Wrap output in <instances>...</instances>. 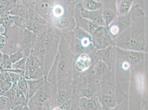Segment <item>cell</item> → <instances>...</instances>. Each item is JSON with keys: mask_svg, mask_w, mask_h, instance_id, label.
<instances>
[{"mask_svg": "<svg viewBox=\"0 0 148 110\" xmlns=\"http://www.w3.org/2000/svg\"><path fill=\"white\" fill-rule=\"evenodd\" d=\"M22 56V54H17L14 55V56H13L12 58L11 59V61L12 62L13 61H17V59L19 60V59L21 58Z\"/></svg>", "mask_w": 148, "mask_h": 110, "instance_id": "obj_27", "label": "cell"}, {"mask_svg": "<svg viewBox=\"0 0 148 110\" xmlns=\"http://www.w3.org/2000/svg\"><path fill=\"white\" fill-rule=\"evenodd\" d=\"M83 14H84V17L90 19L95 22L97 23L99 25H105L104 21L103 20V16L100 11L93 12L84 11Z\"/></svg>", "mask_w": 148, "mask_h": 110, "instance_id": "obj_7", "label": "cell"}, {"mask_svg": "<svg viewBox=\"0 0 148 110\" xmlns=\"http://www.w3.org/2000/svg\"><path fill=\"white\" fill-rule=\"evenodd\" d=\"M14 20L15 21V23L17 25L21 27L25 26L26 25V22L25 20L23 19V18H20L19 17H14Z\"/></svg>", "mask_w": 148, "mask_h": 110, "instance_id": "obj_20", "label": "cell"}, {"mask_svg": "<svg viewBox=\"0 0 148 110\" xmlns=\"http://www.w3.org/2000/svg\"><path fill=\"white\" fill-rule=\"evenodd\" d=\"M6 110H11V108H9V109H6Z\"/></svg>", "mask_w": 148, "mask_h": 110, "instance_id": "obj_35", "label": "cell"}, {"mask_svg": "<svg viewBox=\"0 0 148 110\" xmlns=\"http://www.w3.org/2000/svg\"><path fill=\"white\" fill-rule=\"evenodd\" d=\"M47 81L46 79L44 77L38 79L27 80L29 100L45 84Z\"/></svg>", "mask_w": 148, "mask_h": 110, "instance_id": "obj_4", "label": "cell"}, {"mask_svg": "<svg viewBox=\"0 0 148 110\" xmlns=\"http://www.w3.org/2000/svg\"><path fill=\"white\" fill-rule=\"evenodd\" d=\"M11 19L9 17H8L7 16H5L4 17L3 19V22L4 23L5 25H8L10 22Z\"/></svg>", "mask_w": 148, "mask_h": 110, "instance_id": "obj_28", "label": "cell"}, {"mask_svg": "<svg viewBox=\"0 0 148 110\" xmlns=\"http://www.w3.org/2000/svg\"><path fill=\"white\" fill-rule=\"evenodd\" d=\"M110 32L112 34L114 35L117 34L119 32V29L116 25H113L111 27L110 29Z\"/></svg>", "mask_w": 148, "mask_h": 110, "instance_id": "obj_23", "label": "cell"}, {"mask_svg": "<svg viewBox=\"0 0 148 110\" xmlns=\"http://www.w3.org/2000/svg\"><path fill=\"white\" fill-rule=\"evenodd\" d=\"M138 55L132 53L129 55L128 56V59L130 62L132 63H136L138 61Z\"/></svg>", "mask_w": 148, "mask_h": 110, "instance_id": "obj_21", "label": "cell"}, {"mask_svg": "<svg viewBox=\"0 0 148 110\" xmlns=\"http://www.w3.org/2000/svg\"><path fill=\"white\" fill-rule=\"evenodd\" d=\"M5 39L4 37L1 36V49H2L4 47L5 45Z\"/></svg>", "mask_w": 148, "mask_h": 110, "instance_id": "obj_30", "label": "cell"}, {"mask_svg": "<svg viewBox=\"0 0 148 110\" xmlns=\"http://www.w3.org/2000/svg\"><path fill=\"white\" fill-rule=\"evenodd\" d=\"M8 72L10 76L13 84L17 83L21 77V75L18 73L11 72Z\"/></svg>", "mask_w": 148, "mask_h": 110, "instance_id": "obj_18", "label": "cell"}, {"mask_svg": "<svg viewBox=\"0 0 148 110\" xmlns=\"http://www.w3.org/2000/svg\"><path fill=\"white\" fill-rule=\"evenodd\" d=\"M132 1H124L122 2L119 7V11L121 14H124L127 12L131 6Z\"/></svg>", "mask_w": 148, "mask_h": 110, "instance_id": "obj_16", "label": "cell"}, {"mask_svg": "<svg viewBox=\"0 0 148 110\" xmlns=\"http://www.w3.org/2000/svg\"><path fill=\"white\" fill-rule=\"evenodd\" d=\"M85 5L87 8L90 10H97L100 9L102 6L101 3L93 1H88L85 4Z\"/></svg>", "mask_w": 148, "mask_h": 110, "instance_id": "obj_15", "label": "cell"}, {"mask_svg": "<svg viewBox=\"0 0 148 110\" xmlns=\"http://www.w3.org/2000/svg\"><path fill=\"white\" fill-rule=\"evenodd\" d=\"M22 110H31V109L28 105H25L24 106Z\"/></svg>", "mask_w": 148, "mask_h": 110, "instance_id": "obj_33", "label": "cell"}, {"mask_svg": "<svg viewBox=\"0 0 148 110\" xmlns=\"http://www.w3.org/2000/svg\"><path fill=\"white\" fill-rule=\"evenodd\" d=\"M144 110H148V107H146Z\"/></svg>", "mask_w": 148, "mask_h": 110, "instance_id": "obj_34", "label": "cell"}, {"mask_svg": "<svg viewBox=\"0 0 148 110\" xmlns=\"http://www.w3.org/2000/svg\"><path fill=\"white\" fill-rule=\"evenodd\" d=\"M82 40V44L84 46L87 47L90 44V39L88 37H84Z\"/></svg>", "mask_w": 148, "mask_h": 110, "instance_id": "obj_26", "label": "cell"}, {"mask_svg": "<svg viewBox=\"0 0 148 110\" xmlns=\"http://www.w3.org/2000/svg\"><path fill=\"white\" fill-rule=\"evenodd\" d=\"M13 84L8 72L1 71V92L2 93L10 89Z\"/></svg>", "mask_w": 148, "mask_h": 110, "instance_id": "obj_6", "label": "cell"}, {"mask_svg": "<svg viewBox=\"0 0 148 110\" xmlns=\"http://www.w3.org/2000/svg\"><path fill=\"white\" fill-rule=\"evenodd\" d=\"M29 101V100L27 98L24 94L19 90L17 88L15 98L12 105L11 107V109L12 108L15 106L20 105H28Z\"/></svg>", "mask_w": 148, "mask_h": 110, "instance_id": "obj_9", "label": "cell"}, {"mask_svg": "<svg viewBox=\"0 0 148 110\" xmlns=\"http://www.w3.org/2000/svg\"><path fill=\"white\" fill-rule=\"evenodd\" d=\"M137 87L139 92L141 93H143L145 91L143 77L142 75H138L136 76Z\"/></svg>", "mask_w": 148, "mask_h": 110, "instance_id": "obj_17", "label": "cell"}, {"mask_svg": "<svg viewBox=\"0 0 148 110\" xmlns=\"http://www.w3.org/2000/svg\"><path fill=\"white\" fill-rule=\"evenodd\" d=\"M56 100L57 106H61L72 96L74 86L70 82L62 83L56 86Z\"/></svg>", "mask_w": 148, "mask_h": 110, "instance_id": "obj_3", "label": "cell"}, {"mask_svg": "<svg viewBox=\"0 0 148 110\" xmlns=\"http://www.w3.org/2000/svg\"><path fill=\"white\" fill-rule=\"evenodd\" d=\"M11 108L10 100L5 96H0V110H6Z\"/></svg>", "mask_w": 148, "mask_h": 110, "instance_id": "obj_14", "label": "cell"}, {"mask_svg": "<svg viewBox=\"0 0 148 110\" xmlns=\"http://www.w3.org/2000/svg\"><path fill=\"white\" fill-rule=\"evenodd\" d=\"M90 64V60L87 55H83L77 63V68L80 71L87 69Z\"/></svg>", "mask_w": 148, "mask_h": 110, "instance_id": "obj_12", "label": "cell"}, {"mask_svg": "<svg viewBox=\"0 0 148 110\" xmlns=\"http://www.w3.org/2000/svg\"><path fill=\"white\" fill-rule=\"evenodd\" d=\"M24 43L25 48H27V49H29V48H31L32 46L33 43H32V40L29 37H27V38L25 39Z\"/></svg>", "mask_w": 148, "mask_h": 110, "instance_id": "obj_22", "label": "cell"}, {"mask_svg": "<svg viewBox=\"0 0 148 110\" xmlns=\"http://www.w3.org/2000/svg\"><path fill=\"white\" fill-rule=\"evenodd\" d=\"M49 110H64L61 106H52Z\"/></svg>", "mask_w": 148, "mask_h": 110, "instance_id": "obj_32", "label": "cell"}, {"mask_svg": "<svg viewBox=\"0 0 148 110\" xmlns=\"http://www.w3.org/2000/svg\"><path fill=\"white\" fill-rule=\"evenodd\" d=\"M17 86L19 90L23 93L27 98L29 100L27 81L25 76H21L17 82Z\"/></svg>", "mask_w": 148, "mask_h": 110, "instance_id": "obj_11", "label": "cell"}, {"mask_svg": "<svg viewBox=\"0 0 148 110\" xmlns=\"http://www.w3.org/2000/svg\"><path fill=\"white\" fill-rule=\"evenodd\" d=\"M102 104L106 108H114L116 104L115 99L111 96H103L101 99Z\"/></svg>", "mask_w": 148, "mask_h": 110, "instance_id": "obj_13", "label": "cell"}, {"mask_svg": "<svg viewBox=\"0 0 148 110\" xmlns=\"http://www.w3.org/2000/svg\"><path fill=\"white\" fill-rule=\"evenodd\" d=\"M25 106L24 105H20L16 106L12 108L11 110H22Z\"/></svg>", "mask_w": 148, "mask_h": 110, "instance_id": "obj_29", "label": "cell"}, {"mask_svg": "<svg viewBox=\"0 0 148 110\" xmlns=\"http://www.w3.org/2000/svg\"><path fill=\"white\" fill-rule=\"evenodd\" d=\"M125 104L126 103H123L118 107L111 110H127V106L126 104Z\"/></svg>", "mask_w": 148, "mask_h": 110, "instance_id": "obj_25", "label": "cell"}, {"mask_svg": "<svg viewBox=\"0 0 148 110\" xmlns=\"http://www.w3.org/2000/svg\"><path fill=\"white\" fill-rule=\"evenodd\" d=\"M56 87L48 81L39 90L28 103L31 110H49L56 103Z\"/></svg>", "mask_w": 148, "mask_h": 110, "instance_id": "obj_1", "label": "cell"}, {"mask_svg": "<svg viewBox=\"0 0 148 110\" xmlns=\"http://www.w3.org/2000/svg\"><path fill=\"white\" fill-rule=\"evenodd\" d=\"M8 5V2L6 1H1V11L6 9Z\"/></svg>", "mask_w": 148, "mask_h": 110, "instance_id": "obj_24", "label": "cell"}, {"mask_svg": "<svg viewBox=\"0 0 148 110\" xmlns=\"http://www.w3.org/2000/svg\"><path fill=\"white\" fill-rule=\"evenodd\" d=\"M49 4L45 1H42L36 4V10L43 17H48L49 12Z\"/></svg>", "mask_w": 148, "mask_h": 110, "instance_id": "obj_8", "label": "cell"}, {"mask_svg": "<svg viewBox=\"0 0 148 110\" xmlns=\"http://www.w3.org/2000/svg\"><path fill=\"white\" fill-rule=\"evenodd\" d=\"M17 90V83L13 84L10 89L6 92L0 93V96H3L8 98L10 100L11 107L14 102Z\"/></svg>", "mask_w": 148, "mask_h": 110, "instance_id": "obj_10", "label": "cell"}, {"mask_svg": "<svg viewBox=\"0 0 148 110\" xmlns=\"http://www.w3.org/2000/svg\"><path fill=\"white\" fill-rule=\"evenodd\" d=\"M25 77L27 80H36L44 77V73L37 59L30 57L25 66Z\"/></svg>", "mask_w": 148, "mask_h": 110, "instance_id": "obj_2", "label": "cell"}, {"mask_svg": "<svg viewBox=\"0 0 148 110\" xmlns=\"http://www.w3.org/2000/svg\"><path fill=\"white\" fill-rule=\"evenodd\" d=\"M79 107L80 109L83 110H95L99 105L95 100L82 97H80L79 99Z\"/></svg>", "mask_w": 148, "mask_h": 110, "instance_id": "obj_5", "label": "cell"}, {"mask_svg": "<svg viewBox=\"0 0 148 110\" xmlns=\"http://www.w3.org/2000/svg\"><path fill=\"white\" fill-rule=\"evenodd\" d=\"M129 67H130V65H129L128 63L127 62H124L123 64H122V68H123L124 70H126L128 69Z\"/></svg>", "mask_w": 148, "mask_h": 110, "instance_id": "obj_31", "label": "cell"}, {"mask_svg": "<svg viewBox=\"0 0 148 110\" xmlns=\"http://www.w3.org/2000/svg\"><path fill=\"white\" fill-rule=\"evenodd\" d=\"M104 18L107 24H108L113 19L112 13L111 12L108 11L105 13Z\"/></svg>", "mask_w": 148, "mask_h": 110, "instance_id": "obj_19", "label": "cell"}]
</instances>
